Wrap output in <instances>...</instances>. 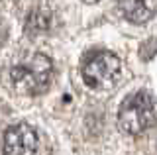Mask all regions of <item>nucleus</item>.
<instances>
[{"label": "nucleus", "instance_id": "0eeeda50", "mask_svg": "<svg viewBox=\"0 0 157 155\" xmlns=\"http://www.w3.org/2000/svg\"><path fill=\"white\" fill-rule=\"evenodd\" d=\"M82 2H86V4H94V2H98V0H82Z\"/></svg>", "mask_w": 157, "mask_h": 155}, {"label": "nucleus", "instance_id": "39448f33", "mask_svg": "<svg viewBox=\"0 0 157 155\" xmlns=\"http://www.w3.org/2000/svg\"><path fill=\"white\" fill-rule=\"evenodd\" d=\"M122 16L132 24H145L155 14V0H118Z\"/></svg>", "mask_w": 157, "mask_h": 155}, {"label": "nucleus", "instance_id": "f03ea898", "mask_svg": "<svg viewBox=\"0 0 157 155\" xmlns=\"http://www.w3.org/2000/svg\"><path fill=\"white\" fill-rule=\"evenodd\" d=\"M118 126L124 134L137 135L155 126V100L145 90L132 94L118 110Z\"/></svg>", "mask_w": 157, "mask_h": 155}, {"label": "nucleus", "instance_id": "20e7f679", "mask_svg": "<svg viewBox=\"0 0 157 155\" xmlns=\"http://www.w3.org/2000/svg\"><path fill=\"white\" fill-rule=\"evenodd\" d=\"M37 151V134L26 122L14 124L4 132L2 153L4 155H36Z\"/></svg>", "mask_w": 157, "mask_h": 155}, {"label": "nucleus", "instance_id": "f257e3e1", "mask_svg": "<svg viewBox=\"0 0 157 155\" xmlns=\"http://www.w3.org/2000/svg\"><path fill=\"white\" fill-rule=\"evenodd\" d=\"M10 79H12L14 89L20 94H28V96L41 94L51 86L53 63L47 55H41V53L29 55L28 59L20 61L12 67Z\"/></svg>", "mask_w": 157, "mask_h": 155}, {"label": "nucleus", "instance_id": "7ed1b4c3", "mask_svg": "<svg viewBox=\"0 0 157 155\" xmlns=\"http://www.w3.org/2000/svg\"><path fill=\"white\" fill-rule=\"evenodd\" d=\"M122 73L120 59L110 51H98L82 65V79L88 86L108 90L116 86Z\"/></svg>", "mask_w": 157, "mask_h": 155}, {"label": "nucleus", "instance_id": "423d86ee", "mask_svg": "<svg viewBox=\"0 0 157 155\" xmlns=\"http://www.w3.org/2000/svg\"><path fill=\"white\" fill-rule=\"evenodd\" d=\"M51 22H53V18H51V14H49V12L41 14V10H36V12L29 14L26 30H28V33H29L32 37H33V36H41V33H47V32H49Z\"/></svg>", "mask_w": 157, "mask_h": 155}]
</instances>
